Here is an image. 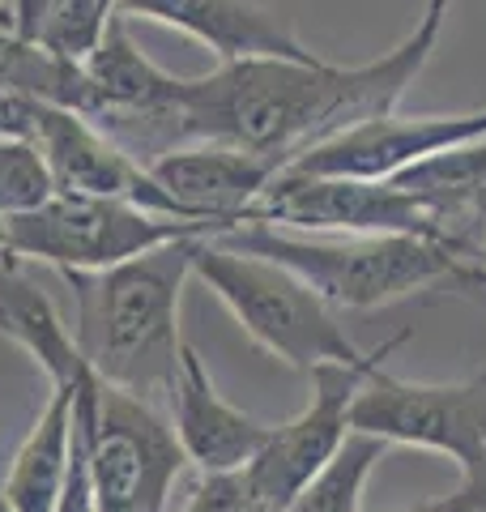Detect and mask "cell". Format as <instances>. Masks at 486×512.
I'll return each instance as SVG.
<instances>
[{
  "label": "cell",
  "mask_w": 486,
  "mask_h": 512,
  "mask_svg": "<svg viewBox=\"0 0 486 512\" xmlns=\"http://www.w3.org/2000/svg\"><path fill=\"white\" fill-rule=\"evenodd\" d=\"M56 197L43 154L26 137H0V218H22Z\"/></svg>",
  "instance_id": "cell-19"
},
{
  "label": "cell",
  "mask_w": 486,
  "mask_h": 512,
  "mask_svg": "<svg viewBox=\"0 0 486 512\" xmlns=\"http://www.w3.org/2000/svg\"><path fill=\"white\" fill-rule=\"evenodd\" d=\"M171 431L180 440L188 466H197L201 478L209 474H239L248 470L256 453L269 440V427L256 423L214 389L201 355L184 342L180 355V376L171 389Z\"/></svg>",
  "instance_id": "cell-12"
},
{
  "label": "cell",
  "mask_w": 486,
  "mask_h": 512,
  "mask_svg": "<svg viewBox=\"0 0 486 512\" xmlns=\"http://www.w3.org/2000/svg\"><path fill=\"white\" fill-rule=\"evenodd\" d=\"M405 338H410V329L380 342V350H367V359H359V363H320L307 372L312 376L307 406L295 419H286L282 427H269L265 448L256 453L252 466L243 470L261 512H286L290 500L337 457V448L350 436V414H354L363 384L371 380V372H380L384 359L393 355Z\"/></svg>",
  "instance_id": "cell-6"
},
{
  "label": "cell",
  "mask_w": 486,
  "mask_h": 512,
  "mask_svg": "<svg viewBox=\"0 0 486 512\" xmlns=\"http://www.w3.org/2000/svg\"><path fill=\"white\" fill-rule=\"evenodd\" d=\"M69 427H73V389H52L30 436L13 453V466L0 495L13 512H56L69 470Z\"/></svg>",
  "instance_id": "cell-16"
},
{
  "label": "cell",
  "mask_w": 486,
  "mask_h": 512,
  "mask_svg": "<svg viewBox=\"0 0 486 512\" xmlns=\"http://www.w3.org/2000/svg\"><path fill=\"white\" fill-rule=\"evenodd\" d=\"M474 269L482 274V286H486V222H482V239H478V256H474Z\"/></svg>",
  "instance_id": "cell-22"
},
{
  "label": "cell",
  "mask_w": 486,
  "mask_h": 512,
  "mask_svg": "<svg viewBox=\"0 0 486 512\" xmlns=\"http://www.w3.org/2000/svg\"><path fill=\"white\" fill-rule=\"evenodd\" d=\"M180 512H261V504H256L248 478H243V470H239V474L201 478L197 491H192V500Z\"/></svg>",
  "instance_id": "cell-20"
},
{
  "label": "cell",
  "mask_w": 486,
  "mask_h": 512,
  "mask_svg": "<svg viewBox=\"0 0 486 512\" xmlns=\"http://www.w3.org/2000/svg\"><path fill=\"white\" fill-rule=\"evenodd\" d=\"M0 265H18L9 252V235H5V218H0Z\"/></svg>",
  "instance_id": "cell-23"
},
{
  "label": "cell",
  "mask_w": 486,
  "mask_h": 512,
  "mask_svg": "<svg viewBox=\"0 0 486 512\" xmlns=\"http://www.w3.org/2000/svg\"><path fill=\"white\" fill-rule=\"evenodd\" d=\"M401 512H486L478 504V495L469 487H457L452 495H440V500H427V504H414V508H401Z\"/></svg>",
  "instance_id": "cell-21"
},
{
  "label": "cell",
  "mask_w": 486,
  "mask_h": 512,
  "mask_svg": "<svg viewBox=\"0 0 486 512\" xmlns=\"http://www.w3.org/2000/svg\"><path fill=\"white\" fill-rule=\"evenodd\" d=\"M111 13H116L111 0H18L13 30L22 43L39 47L43 56L86 69V60L99 52L107 35Z\"/></svg>",
  "instance_id": "cell-17"
},
{
  "label": "cell",
  "mask_w": 486,
  "mask_h": 512,
  "mask_svg": "<svg viewBox=\"0 0 486 512\" xmlns=\"http://www.w3.org/2000/svg\"><path fill=\"white\" fill-rule=\"evenodd\" d=\"M5 235L13 261H43L60 274H103L188 235L218 239L214 227H192V222L137 210L128 201L77 197V192H56L43 210L5 218Z\"/></svg>",
  "instance_id": "cell-5"
},
{
  "label": "cell",
  "mask_w": 486,
  "mask_h": 512,
  "mask_svg": "<svg viewBox=\"0 0 486 512\" xmlns=\"http://www.w3.org/2000/svg\"><path fill=\"white\" fill-rule=\"evenodd\" d=\"M188 235L103 274H60L73 291V342L86 367L111 389L154 402L180 376V295L192 278L197 248Z\"/></svg>",
  "instance_id": "cell-2"
},
{
  "label": "cell",
  "mask_w": 486,
  "mask_h": 512,
  "mask_svg": "<svg viewBox=\"0 0 486 512\" xmlns=\"http://www.w3.org/2000/svg\"><path fill=\"white\" fill-rule=\"evenodd\" d=\"M192 278H201L243 325V333L286 367L312 372L320 363L367 359V350L350 342L346 325L329 303L316 299L295 274L261 256H243L205 239L192 261Z\"/></svg>",
  "instance_id": "cell-4"
},
{
  "label": "cell",
  "mask_w": 486,
  "mask_h": 512,
  "mask_svg": "<svg viewBox=\"0 0 486 512\" xmlns=\"http://www.w3.org/2000/svg\"><path fill=\"white\" fill-rule=\"evenodd\" d=\"M486 137V107L461 116H384L307 150L286 171L320 175V180H367L388 184L427 158L469 146Z\"/></svg>",
  "instance_id": "cell-11"
},
{
  "label": "cell",
  "mask_w": 486,
  "mask_h": 512,
  "mask_svg": "<svg viewBox=\"0 0 486 512\" xmlns=\"http://www.w3.org/2000/svg\"><path fill=\"white\" fill-rule=\"evenodd\" d=\"M384 448V440L350 431L346 444L337 448V457L290 500L286 512H363V487L376 470V461L384 457Z\"/></svg>",
  "instance_id": "cell-18"
},
{
  "label": "cell",
  "mask_w": 486,
  "mask_h": 512,
  "mask_svg": "<svg viewBox=\"0 0 486 512\" xmlns=\"http://www.w3.org/2000/svg\"><path fill=\"white\" fill-rule=\"evenodd\" d=\"M0 333L18 342L52 376V389H73L90 372L86 359L77 355L73 333L64 329L60 312L52 308V299L18 265H0Z\"/></svg>",
  "instance_id": "cell-15"
},
{
  "label": "cell",
  "mask_w": 486,
  "mask_h": 512,
  "mask_svg": "<svg viewBox=\"0 0 486 512\" xmlns=\"http://www.w3.org/2000/svg\"><path fill=\"white\" fill-rule=\"evenodd\" d=\"M243 227H273L295 235H342V239H431L444 244L435 218L393 184L367 180H320V175L282 171L261 201L248 210Z\"/></svg>",
  "instance_id": "cell-9"
},
{
  "label": "cell",
  "mask_w": 486,
  "mask_h": 512,
  "mask_svg": "<svg viewBox=\"0 0 486 512\" xmlns=\"http://www.w3.org/2000/svg\"><path fill=\"white\" fill-rule=\"evenodd\" d=\"M214 244L243 256H261V261L295 274L333 312L384 308V303L427 291V286L448 278L482 286V274L474 265H465L457 252L431 244V239H405V235L342 239V235H295L273 227H235L218 235Z\"/></svg>",
  "instance_id": "cell-3"
},
{
  "label": "cell",
  "mask_w": 486,
  "mask_h": 512,
  "mask_svg": "<svg viewBox=\"0 0 486 512\" xmlns=\"http://www.w3.org/2000/svg\"><path fill=\"white\" fill-rule=\"evenodd\" d=\"M350 431L444 453L461 466V483H478L486 478V372L457 384H414L380 367L354 402Z\"/></svg>",
  "instance_id": "cell-7"
},
{
  "label": "cell",
  "mask_w": 486,
  "mask_h": 512,
  "mask_svg": "<svg viewBox=\"0 0 486 512\" xmlns=\"http://www.w3.org/2000/svg\"><path fill=\"white\" fill-rule=\"evenodd\" d=\"M278 175V163L226 146H184L150 167V180L175 205H184L197 222L222 227V235L248 222V210Z\"/></svg>",
  "instance_id": "cell-13"
},
{
  "label": "cell",
  "mask_w": 486,
  "mask_h": 512,
  "mask_svg": "<svg viewBox=\"0 0 486 512\" xmlns=\"http://www.w3.org/2000/svg\"><path fill=\"white\" fill-rule=\"evenodd\" d=\"M448 22V0H431L393 52L367 64L329 60H243L205 77H184L180 111L188 146H226L278 163L282 171L307 150L359 124L397 116L401 94L435 56Z\"/></svg>",
  "instance_id": "cell-1"
},
{
  "label": "cell",
  "mask_w": 486,
  "mask_h": 512,
  "mask_svg": "<svg viewBox=\"0 0 486 512\" xmlns=\"http://www.w3.org/2000/svg\"><path fill=\"white\" fill-rule=\"evenodd\" d=\"M26 141L43 154L47 171L56 180V192H77V197H103V201H128L137 210H150L175 222H192V227H209L197 222L184 205H175L162 192L150 171L137 167L116 141L103 137L90 120H81L77 111L64 107H47L35 103L30 107V133ZM222 235V227H214Z\"/></svg>",
  "instance_id": "cell-10"
},
{
  "label": "cell",
  "mask_w": 486,
  "mask_h": 512,
  "mask_svg": "<svg viewBox=\"0 0 486 512\" xmlns=\"http://www.w3.org/2000/svg\"><path fill=\"white\" fill-rule=\"evenodd\" d=\"M184 466V448L154 402L99 384L90 431L94 512H167Z\"/></svg>",
  "instance_id": "cell-8"
},
{
  "label": "cell",
  "mask_w": 486,
  "mask_h": 512,
  "mask_svg": "<svg viewBox=\"0 0 486 512\" xmlns=\"http://www.w3.org/2000/svg\"><path fill=\"white\" fill-rule=\"evenodd\" d=\"M124 13L184 30V35L205 43L218 56V64L316 60V52H307L299 43V35L290 30L282 13L265 5H243V0H137V5H124Z\"/></svg>",
  "instance_id": "cell-14"
},
{
  "label": "cell",
  "mask_w": 486,
  "mask_h": 512,
  "mask_svg": "<svg viewBox=\"0 0 486 512\" xmlns=\"http://www.w3.org/2000/svg\"><path fill=\"white\" fill-rule=\"evenodd\" d=\"M0 512H13V508H9V500H5V495H0Z\"/></svg>",
  "instance_id": "cell-24"
}]
</instances>
